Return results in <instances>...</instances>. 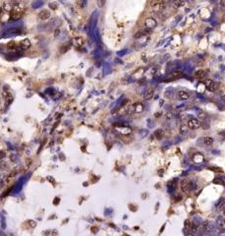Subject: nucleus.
<instances>
[{
  "label": "nucleus",
  "instance_id": "f257e3e1",
  "mask_svg": "<svg viewBox=\"0 0 225 236\" xmlns=\"http://www.w3.org/2000/svg\"><path fill=\"white\" fill-rule=\"evenodd\" d=\"M151 6L156 12H162L165 9V2L162 0H153L151 1Z\"/></svg>",
  "mask_w": 225,
  "mask_h": 236
},
{
  "label": "nucleus",
  "instance_id": "f03ea898",
  "mask_svg": "<svg viewBox=\"0 0 225 236\" xmlns=\"http://www.w3.org/2000/svg\"><path fill=\"white\" fill-rule=\"evenodd\" d=\"M187 126H188V128L191 129V130H197V129H199V128L202 126V124H201V122H200L198 119L192 118V119H190V120L188 121Z\"/></svg>",
  "mask_w": 225,
  "mask_h": 236
},
{
  "label": "nucleus",
  "instance_id": "7ed1b4c3",
  "mask_svg": "<svg viewBox=\"0 0 225 236\" xmlns=\"http://www.w3.org/2000/svg\"><path fill=\"white\" fill-rule=\"evenodd\" d=\"M204 83H205V87H206V90L209 91V92H214L216 90V85L215 83L210 80V79H204Z\"/></svg>",
  "mask_w": 225,
  "mask_h": 236
},
{
  "label": "nucleus",
  "instance_id": "20e7f679",
  "mask_svg": "<svg viewBox=\"0 0 225 236\" xmlns=\"http://www.w3.org/2000/svg\"><path fill=\"white\" fill-rule=\"evenodd\" d=\"M190 189H191V184H190V181L189 180H183V181H181V190L183 191V192H188V191H190Z\"/></svg>",
  "mask_w": 225,
  "mask_h": 236
},
{
  "label": "nucleus",
  "instance_id": "39448f33",
  "mask_svg": "<svg viewBox=\"0 0 225 236\" xmlns=\"http://www.w3.org/2000/svg\"><path fill=\"white\" fill-rule=\"evenodd\" d=\"M39 17L41 20H47L49 17H50V12L48 10H41L40 13H39Z\"/></svg>",
  "mask_w": 225,
  "mask_h": 236
},
{
  "label": "nucleus",
  "instance_id": "423d86ee",
  "mask_svg": "<svg viewBox=\"0 0 225 236\" xmlns=\"http://www.w3.org/2000/svg\"><path fill=\"white\" fill-rule=\"evenodd\" d=\"M154 90L153 88H151V89H148L146 92H144L143 98H144L145 100H151V99L154 97Z\"/></svg>",
  "mask_w": 225,
  "mask_h": 236
},
{
  "label": "nucleus",
  "instance_id": "0eeeda50",
  "mask_svg": "<svg viewBox=\"0 0 225 236\" xmlns=\"http://www.w3.org/2000/svg\"><path fill=\"white\" fill-rule=\"evenodd\" d=\"M145 26H146L147 28L152 29V28H154V27L156 26V21L154 20V18H153V17L146 18V19H145Z\"/></svg>",
  "mask_w": 225,
  "mask_h": 236
},
{
  "label": "nucleus",
  "instance_id": "6e6552de",
  "mask_svg": "<svg viewBox=\"0 0 225 236\" xmlns=\"http://www.w3.org/2000/svg\"><path fill=\"white\" fill-rule=\"evenodd\" d=\"M183 76V73H182V71H173V72H171L169 75H168V79H171V80H174V79H178V78H180V77H182Z\"/></svg>",
  "mask_w": 225,
  "mask_h": 236
},
{
  "label": "nucleus",
  "instance_id": "1a4fd4ad",
  "mask_svg": "<svg viewBox=\"0 0 225 236\" xmlns=\"http://www.w3.org/2000/svg\"><path fill=\"white\" fill-rule=\"evenodd\" d=\"M31 43L29 40H23V41L20 42V46L22 47V49H24V50L29 49V48L31 47Z\"/></svg>",
  "mask_w": 225,
  "mask_h": 236
},
{
  "label": "nucleus",
  "instance_id": "9d476101",
  "mask_svg": "<svg viewBox=\"0 0 225 236\" xmlns=\"http://www.w3.org/2000/svg\"><path fill=\"white\" fill-rule=\"evenodd\" d=\"M178 97L182 100H187L190 97V93L186 91H179L178 92Z\"/></svg>",
  "mask_w": 225,
  "mask_h": 236
},
{
  "label": "nucleus",
  "instance_id": "9b49d317",
  "mask_svg": "<svg viewBox=\"0 0 225 236\" xmlns=\"http://www.w3.org/2000/svg\"><path fill=\"white\" fill-rule=\"evenodd\" d=\"M133 107H134V111H135V112H137V113L143 112V105L142 103H135V104H133Z\"/></svg>",
  "mask_w": 225,
  "mask_h": 236
},
{
  "label": "nucleus",
  "instance_id": "f8f14e48",
  "mask_svg": "<svg viewBox=\"0 0 225 236\" xmlns=\"http://www.w3.org/2000/svg\"><path fill=\"white\" fill-rule=\"evenodd\" d=\"M205 76H206L205 70H198L197 72L195 73V77L200 78V79H205Z\"/></svg>",
  "mask_w": 225,
  "mask_h": 236
},
{
  "label": "nucleus",
  "instance_id": "ddd939ff",
  "mask_svg": "<svg viewBox=\"0 0 225 236\" xmlns=\"http://www.w3.org/2000/svg\"><path fill=\"white\" fill-rule=\"evenodd\" d=\"M208 226H209L208 221H207V220H205V221L200 225L199 229H200V231H201V232H205V231H206V230L208 229Z\"/></svg>",
  "mask_w": 225,
  "mask_h": 236
},
{
  "label": "nucleus",
  "instance_id": "4468645a",
  "mask_svg": "<svg viewBox=\"0 0 225 236\" xmlns=\"http://www.w3.org/2000/svg\"><path fill=\"white\" fill-rule=\"evenodd\" d=\"M3 96L5 97V100H6V103H10L13 100V95H12L11 93H9V92H3Z\"/></svg>",
  "mask_w": 225,
  "mask_h": 236
},
{
  "label": "nucleus",
  "instance_id": "2eb2a0df",
  "mask_svg": "<svg viewBox=\"0 0 225 236\" xmlns=\"http://www.w3.org/2000/svg\"><path fill=\"white\" fill-rule=\"evenodd\" d=\"M3 8L6 11H12L13 9V5H12V2H9V1H5L3 3Z\"/></svg>",
  "mask_w": 225,
  "mask_h": 236
},
{
  "label": "nucleus",
  "instance_id": "dca6fc26",
  "mask_svg": "<svg viewBox=\"0 0 225 236\" xmlns=\"http://www.w3.org/2000/svg\"><path fill=\"white\" fill-rule=\"evenodd\" d=\"M203 142H204V144L205 146H211V145L213 144V139L211 137H205Z\"/></svg>",
  "mask_w": 225,
  "mask_h": 236
},
{
  "label": "nucleus",
  "instance_id": "f3484780",
  "mask_svg": "<svg viewBox=\"0 0 225 236\" xmlns=\"http://www.w3.org/2000/svg\"><path fill=\"white\" fill-rule=\"evenodd\" d=\"M184 4L185 2L182 1V0H175V1H173V6L175 8H180V7L184 6Z\"/></svg>",
  "mask_w": 225,
  "mask_h": 236
},
{
  "label": "nucleus",
  "instance_id": "a211bd4d",
  "mask_svg": "<svg viewBox=\"0 0 225 236\" xmlns=\"http://www.w3.org/2000/svg\"><path fill=\"white\" fill-rule=\"evenodd\" d=\"M154 136H155V138H156V139H161V138H162V136H163V131H162L161 129L156 130V131L154 132Z\"/></svg>",
  "mask_w": 225,
  "mask_h": 236
},
{
  "label": "nucleus",
  "instance_id": "6ab92c4d",
  "mask_svg": "<svg viewBox=\"0 0 225 236\" xmlns=\"http://www.w3.org/2000/svg\"><path fill=\"white\" fill-rule=\"evenodd\" d=\"M188 129H189V128H188V126H186L185 124H182V125L179 127V132H180L181 134H185L187 131H188Z\"/></svg>",
  "mask_w": 225,
  "mask_h": 236
},
{
  "label": "nucleus",
  "instance_id": "aec40b11",
  "mask_svg": "<svg viewBox=\"0 0 225 236\" xmlns=\"http://www.w3.org/2000/svg\"><path fill=\"white\" fill-rule=\"evenodd\" d=\"M83 43H84V40H83L82 38H77V39H75V44H76L77 46H82Z\"/></svg>",
  "mask_w": 225,
  "mask_h": 236
},
{
  "label": "nucleus",
  "instance_id": "412c9836",
  "mask_svg": "<svg viewBox=\"0 0 225 236\" xmlns=\"http://www.w3.org/2000/svg\"><path fill=\"white\" fill-rule=\"evenodd\" d=\"M191 226H192V222L190 219H186L185 221V228L186 230H191Z\"/></svg>",
  "mask_w": 225,
  "mask_h": 236
},
{
  "label": "nucleus",
  "instance_id": "4be33fe9",
  "mask_svg": "<svg viewBox=\"0 0 225 236\" xmlns=\"http://www.w3.org/2000/svg\"><path fill=\"white\" fill-rule=\"evenodd\" d=\"M7 46H8L9 49H15V48H17V44H16L15 41H10V42L7 44Z\"/></svg>",
  "mask_w": 225,
  "mask_h": 236
},
{
  "label": "nucleus",
  "instance_id": "5701e85b",
  "mask_svg": "<svg viewBox=\"0 0 225 236\" xmlns=\"http://www.w3.org/2000/svg\"><path fill=\"white\" fill-rule=\"evenodd\" d=\"M18 31H19V30H17V29H12V30H8L7 32H8V35H17Z\"/></svg>",
  "mask_w": 225,
  "mask_h": 236
},
{
  "label": "nucleus",
  "instance_id": "b1692460",
  "mask_svg": "<svg viewBox=\"0 0 225 236\" xmlns=\"http://www.w3.org/2000/svg\"><path fill=\"white\" fill-rule=\"evenodd\" d=\"M143 35H145V32L143 31H138L136 35H135V38L136 39H138V38H140V37H142V36H143Z\"/></svg>",
  "mask_w": 225,
  "mask_h": 236
},
{
  "label": "nucleus",
  "instance_id": "393cba45",
  "mask_svg": "<svg viewBox=\"0 0 225 236\" xmlns=\"http://www.w3.org/2000/svg\"><path fill=\"white\" fill-rule=\"evenodd\" d=\"M31 158H27V160H26V165L29 167L30 165H31Z\"/></svg>",
  "mask_w": 225,
  "mask_h": 236
},
{
  "label": "nucleus",
  "instance_id": "a878e982",
  "mask_svg": "<svg viewBox=\"0 0 225 236\" xmlns=\"http://www.w3.org/2000/svg\"><path fill=\"white\" fill-rule=\"evenodd\" d=\"M59 32H60L59 30H56V31H55V37H56V36H58V35H59Z\"/></svg>",
  "mask_w": 225,
  "mask_h": 236
},
{
  "label": "nucleus",
  "instance_id": "bb28decb",
  "mask_svg": "<svg viewBox=\"0 0 225 236\" xmlns=\"http://www.w3.org/2000/svg\"><path fill=\"white\" fill-rule=\"evenodd\" d=\"M169 117H171V113H168V114L166 115V119H169Z\"/></svg>",
  "mask_w": 225,
  "mask_h": 236
},
{
  "label": "nucleus",
  "instance_id": "cd10ccee",
  "mask_svg": "<svg viewBox=\"0 0 225 236\" xmlns=\"http://www.w3.org/2000/svg\"><path fill=\"white\" fill-rule=\"evenodd\" d=\"M220 4H221L222 6H224V7H225V1H221V2H220Z\"/></svg>",
  "mask_w": 225,
  "mask_h": 236
},
{
  "label": "nucleus",
  "instance_id": "c85d7f7f",
  "mask_svg": "<svg viewBox=\"0 0 225 236\" xmlns=\"http://www.w3.org/2000/svg\"><path fill=\"white\" fill-rule=\"evenodd\" d=\"M223 215H224V216H225V209H224V210H223Z\"/></svg>",
  "mask_w": 225,
  "mask_h": 236
},
{
  "label": "nucleus",
  "instance_id": "c756f323",
  "mask_svg": "<svg viewBox=\"0 0 225 236\" xmlns=\"http://www.w3.org/2000/svg\"><path fill=\"white\" fill-rule=\"evenodd\" d=\"M0 99H1V96H0Z\"/></svg>",
  "mask_w": 225,
  "mask_h": 236
}]
</instances>
